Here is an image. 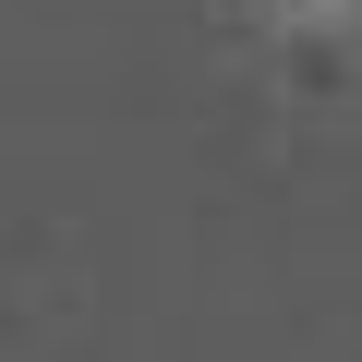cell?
Here are the masks:
<instances>
[{
	"label": "cell",
	"mask_w": 362,
	"mask_h": 362,
	"mask_svg": "<svg viewBox=\"0 0 362 362\" xmlns=\"http://www.w3.org/2000/svg\"><path fill=\"white\" fill-rule=\"evenodd\" d=\"M278 13H290V25H350L362 0H278Z\"/></svg>",
	"instance_id": "6da1fadb"
}]
</instances>
